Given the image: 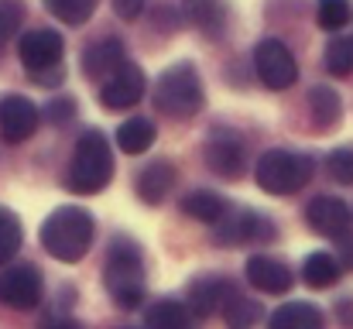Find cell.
I'll return each instance as SVG.
<instances>
[{"instance_id":"6da1fadb","label":"cell","mask_w":353,"mask_h":329,"mask_svg":"<svg viewBox=\"0 0 353 329\" xmlns=\"http://www.w3.org/2000/svg\"><path fill=\"white\" fill-rule=\"evenodd\" d=\"M93 233H97V223L83 206H59L45 217L38 237H41V247L55 261L76 264V261L86 257V250L93 243Z\"/></svg>"},{"instance_id":"7a4b0ae2","label":"cell","mask_w":353,"mask_h":329,"mask_svg":"<svg viewBox=\"0 0 353 329\" xmlns=\"http://www.w3.org/2000/svg\"><path fill=\"white\" fill-rule=\"evenodd\" d=\"M114 179V151L110 141L103 137V130H86L76 141V151L69 158V172H65V189L76 196H93L100 189H107Z\"/></svg>"},{"instance_id":"3957f363","label":"cell","mask_w":353,"mask_h":329,"mask_svg":"<svg viewBox=\"0 0 353 329\" xmlns=\"http://www.w3.org/2000/svg\"><path fill=\"white\" fill-rule=\"evenodd\" d=\"M103 285H107V295L120 309H137L144 302L148 278H144V261H141V250L134 240L117 237L110 243L107 264H103Z\"/></svg>"},{"instance_id":"277c9868","label":"cell","mask_w":353,"mask_h":329,"mask_svg":"<svg viewBox=\"0 0 353 329\" xmlns=\"http://www.w3.org/2000/svg\"><path fill=\"white\" fill-rule=\"evenodd\" d=\"M203 107H206V93H203V79L192 62H175L158 76L154 83L158 113H165L168 120H192Z\"/></svg>"},{"instance_id":"5b68a950","label":"cell","mask_w":353,"mask_h":329,"mask_svg":"<svg viewBox=\"0 0 353 329\" xmlns=\"http://www.w3.org/2000/svg\"><path fill=\"white\" fill-rule=\"evenodd\" d=\"M254 179H257V186L268 196H292V192L309 186L312 158H305L299 151H285V148L264 151L257 158V165H254Z\"/></svg>"},{"instance_id":"8992f818","label":"cell","mask_w":353,"mask_h":329,"mask_svg":"<svg viewBox=\"0 0 353 329\" xmlns=\"http://www.w3.org/2000/svg\"><path fill=\"white\" fill-rule=\"evenodd\" d=\"M203 161L213 175L236 182L247 172V151H243V137L236 134L234 127H213L203 148Z\"/></svg>"},{"instance_id":"52a82bcc","label":"cell","mask_w":353,"mask_h":329,"mask_svg":"<svg viewBox=\"0 0 353 329\" xmlns=\"http://www.w3.org/2000/svg\"><path fill=\"white\" fill-rule=\"evenodd\" d=\"M62 52H65V41H62V34L52 31V28L24 31L21 41H17V59H21V66H24L34 79L48 76V69L55 72L59 62H62Z\"/></svg>"},{"instance_id":"ba28073f","label":"cell","mask_w":353,"mask_h":329,"mask_svg":"<svg viewBox=\"0 0 353 329\" xmlns=\"http://www.w3.org/2000/svg\"><path fill=\"white\" fill-rule=\"evenodd\" d=\"M254 69H257V79L268 90H288L299 79V62L288 52V45L278 41V38L257 41V48H254Z\"/></svg>"},{"instance_id":"9c48e42d","label":"cell","mask_w":353,"mask_h":329,"mask_svg":"<svg viewBox=\"0 0 353 329\" xmlns=\"http://www.w3.org/2000/svg\"><path fill=\"white\" fill-rule=\"evenodd\" d=\"M41 295H45V281L34 264H14L0 271V306L28 312L41 302Z\"/></svg>"},{"instance_id":"30bf717a","label":"cell","mask_w":353,"mask_h":329,"mask_svg":"<svg viewBox=\"0 0 353 329\" xmlns=\"http://www.w3.org/2000/svg\"><path fill=\"white\" fill-rule=\"evenodd\" d=\"M38 120H41V113H38V107L28 97H21V93L0 97V137L7 144L28 141L38 130Z\"/></svg>"},{"instance_id":"8fae6325","label":"cell","mask_w":353,"mask_h":329,"mask_svg":"<svg viewBox=\"0 0 353 329\" xmlns=\"http://www.w3.org/2000/svg\"><path fill=\"white\" fill-rule=\"evenodd\" d=\"M144 86H148V79H144L141 66H134V62L127 59L117 72L100 86V103L107 110H130L134 103H141Z\"/></svg>"},{"instance_id":"7c38bea8","label":"cell","mask_w":353,"mask_h":329,"mask_svg":"<svg viewBox=\"0 0 353 329\" xmlns=\"http://www.w3.org/2000/svg\"><path fill=\"white\" fill-rule=\"evenodd\" d=\"M213 237L227 247L236 243H250V240H264V237H274V226L271 219L257 217L254 210H230L227 217L213 226Z\"/></svg>"},{"instance_id":"4fadbf2b","label":"cell","mask_w":353,"mask_h":329,"mask_svg":"<svg viewBox=\"0 0 353 329\" xmlns=\"http://www.w3.org/2000/svg\"><path fill=\"white\" fill-rule=\"evenodd\" d=\"M305 219L316 233L330 237V240H343L350 233L353 226V217H350V206L336 196H316L305 210Z\"/></svg>"},{"instance_id":"5bb4252c","label":"cell","mask_w":353,"mask_h":329,"mask_svg":"<svg viewBox=\"0 0 353 329\" xmlns=\"http://www.w3.org/2000/svg\"><path fill=\"white\" fill-rule=\"evenodd\" d=\"M247 281L257 288V292H268V295H285L292 285H295V275L285 261L271 257V254H254L247 257V268H243Z\"/></svg>"},{"instance_id":"9a60e30c","label":"cell","mask_w":353,"mask_h":329,"mask_svg":"<svg viewBox=\"0 0 353 329\" xmlns=\"http://www.w3.org/2000/svg\"><path fill=\"white\" fill-rule=\"evenodd\" d=\"M234 295V285L220 275H199L192 285H189V295H185V309L192 316H213L227 306V299Z\"/></svg>"},{"instance_id":"2e32d148","label":"cell","mask_w":353,"mask_h":329,"mask_svg":"<svg viewBox=\"0 0 353 329\" xmlns=\"http://www.w3.org/2000/svg\"><path fill=\"white\" fill-rule=\"evenodd\" d=\"M123 62H127V52H123V45H120L117 38H103V41H97V45H90L83 52V72L93 83H100V86L117 72Z\"/></svg>"},{"instance_id":"e0dca14e","label":"cell","mask_w":353,"mask_h":329,"mask_svg":"<svg viewBox=\"0 0 353 329\" xmlns=\"http://www.w3.org/2000/svg\"><path fill=\"white\" fill-rule=\"evenodd\" d=\"M137 196H141V203H148V206H161L165 203V196L172 192V186H175V168H172V161H151V165H144L141 172H137Z\"/></svg>"},{"instance_id":"ac0fdd59","label":"cell","mask_w":353,"mask_h":329,"mask_svg":"<svg viewBox=\"0 0 353 329\" xmlns=\"http://www.w3.org/2000/svg\"><path fill=\"white\" fill-rule=\"evenodd\" d=\"M268 329H326V316L312 302H285L268 316Z\"/></svg>"},{"instance_id":"d6986e66","label":"cell","mask_w":353,"mask_h":329,"mask_svg":"<svg viewBox=\"0 0 353 329\" xmlns=\"http://www.w3.org/2000/svg\"><path fill=\"white\" fill-rule=\"evenodd\" d=\"M144 329H192V312L179 299H158L144 312Z\"/></svg>"},{"instance_id":"ffe728a7","label":"cell","mask_w":353,"mask_h":329,"mask_svg":"<svg viewBox=\"0 0 353 329\" xmlns=\"http://www.w3.org/2000/svg\"><path fill=\"white\" fill-rule=\"evenodd\" d=\"M309 113L316 130H333L343 117V100L336 97L333 86H312L309 90Z\"/></svg>"},{"instance_id":"44dd1931","label":"cell","mask_w":353,"mask_h":329,"mask_svg":"<svg viewBox=\"0 0 353 329\" xmlns=\"http://www.w3.org/2000/svg\"><path fill=\"white\" fill-rule=\"evenodd\" d=\"M182 213H189V217L216 226L220 219L230 213V206H227V199H223L220 192H213V189H196V192H189V196L182 199Z\"/></svg>"},{"instance_id":"7402d4cb","label":"cell","mask_w":353,"mask_h":329,"mask_svg":"<svg viewBox=\"0 0 353 329\" xmlns=\"http://www.w3.org/2000/svg\"><path fill=\"white\" fill-rule=\"evenodd\" d=\"M302 281L309 288H333L340 281V261L333 254H323V250L309 254L302 264Z\"/></svg>"},{"instance_id":"603a6c76","label":"cell","mask_w":353,"mask_h":329,"mask_svg":"<svg viewBox=\"0 0 353 329\" xmlns=\"http://www.w3.org/2000/svg\"><path fill=\"white\" fill-rule=\"evenodd\" d=\"M154 141V123L148 117H130L117 127V144L127 154H144Z\"/></svg>"},{"instance_id":"cb8c5ba5","label":"cell","mask_w":353,"mask_h":329,"mask_svg":"<svg viewBox=\"0 0 353 329\" xmlns=\"http://www.w3.org/2000/svg\"><path fill=\"white\" fill-rule=\"evenodd\" d=\"M223 312V323L230 329H254L261 323V316H264V309L254 302V299H243V295H230L227 299V306L220 309Z\"/></svg>"},{"instance_id":"d4e9b609","label":"cell","mask_w":353,"mask_h":329,"mask_svg":"<svg viewBox=\"0 0 353 329\" xmlns=\"http://www.w3.org/2000/svg\"><path fill=\"white\" fill-rule=\"evenodd\" d=\"M323 66L330 76H350L353 72V34H336L326 52H323Z\"/></svg>"},{"instance_id":"484cf974","label":"cell","mask_w":353,"mask_h":329,"mask_svg":"<svg viewBox=\"0 0 353 329\" xmlns=\"http://www.w3.org/2000/svg\"><path fill=\"white\" fill-rule=\"evenodd\" d=\"M21 240H24V230H21L17 213L0 206V268L21 250Z\"/></svg>"},{"instance_id":"4316f807","label":"cell","mask_w":353,"mask_h":329,"mask_svg":"<svg viewBox=\"0 0 353 329\" xmlns=\"http://www.w3.org/2000/svg\"><path fill=\"white\" fill-rule=\"evenodd\" d=\"M353 17L350 0H316V21L326 31H343Z\"/></svg>"},{"instance_id":"83f0119b","label":"cell","mask_w":353,"mask_h":329,"mask_svg":"<svg viewBox=\"0 0 353 329\" xmlns=\"http://www.w3.org/2000/svg\"><path fill=\"white\" fill-rule=\"evenodd\" d=\"M97 3H100V0H45L48 14L59 17V21H65V24H83V21H90L93 10H97Z\"/></svg>"},{"instance_id":"f1b7e54d","label":"cell","mask_w":353,"mask_h":329,"mask_svg":"<svg viewBox=\"0 0 353 329\" xmlns=\"http://www.w3.org/2000/svg\"><path fill=\"white\" fill-rule=\"evenodd\" d=\"M192 21H196V24H203V28H206V34H220V28H223L227 14H223V7H220V3H213V0H192Z\"/></svg>"},{"instance_id":"f546056e","label":"cell","mask_w":353,"mask_h":329,"mask_svg":"<svg viewBox=\"0 0 353 329\" xmlns=\"http://www.w3.org/2000/svg\"><path fill=\"white\" fill-rule=\"evenodd\" d=\"M326 172L333 182L340 186H353V148H336L326 158Z\"/></svg>"},{"instance_id":"4dcf8cb0","label":"cell","mask_w":353,"mask_h":329,"mask_svg":"<svg viewBox=\"0 0 353 329\" xmlns=\"http://www.w3.org/2000/svg\"><path fill=\"white\" fill-rule=\"evenodd\" d=\"M21 21H24V7L10 3V0H0V45H7L21 31Z\"/></svg>"},{"instance_id":"1f68e13d","label":"cell","mask_w":353,"mask_h":329,"mask_svg":"<svg viewBox=\"0 0 353 329\" xmlns=\"http://www.w3.org/2000/svg\"><path fill=\"white\" fill-rule=\"evenodd\" d=\"M72 113H76V100H69V97H59V100H52L48 103V120L52 123H69L72 120Z\"/></svg>"},{"instance_id":"d6a6232c","label":"cell","mask_w":353,"mask_h":329,"mask_svg":"<svg viewBox=\"0 0 353 329\" xmlns=\"http://www.w3.org/2000/svg\"><path fill=\"white\" fill-rule=\"evenodd\" d=\"M110 3H114V14H117L120 21H134V17H141V10H144L148 0H110Z\"/></svg>"},{"instance_id":"836d02e7","label":"cell","mask_w":353,"mask_h":329,"mask_svg":"<svg viewBox=\"0 0 353 329\" xmlns=\"http://www.w3.org/2000/svg\"><path fill=\"white\" fill-rule=\"evenodd\" d=\"M336 243H340L336 250H340L343 268H350V271H353V233H347V237H343V240H336Z\"/></svg>"},{"instance_id":"e575fe53","label":"cell","mask_w":353,"mask_h":329,"mask_svg":"<svg viewBox=\"0 0 353 329\" xmlns=\"http://www.w3.org/2000/svg\"><path fill=\"white\" fill-rule=\"evenodd\" d=\"M41 329H83V326H79L76 319H45Z\"/></svg>"}]
</instances>
